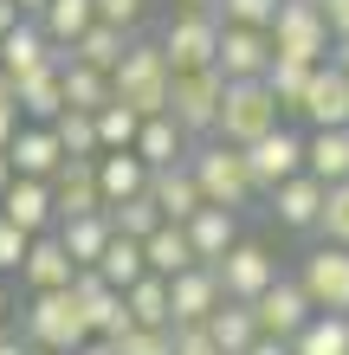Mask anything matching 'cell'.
I'll return each instance as SVG.
<instances>
[{"instance_id":"cell-1","label":"cell","mask_w":349,"mask_h":355,"mask_svg":"<svg viewBox=\"0 0 349 355\" xmlns=\"http://www.w3.org/2000/svg\"><path fill=\"white\" fill-rule=\"evenodd\" d=\"M188 168L201 181V200H214V207L246 214V207L259 200V181H253V168H246V149H233V142H220V136H201L194 142V149H188Z\"/></svg>"},{"instance_id":"cell-2","label":"cell","mask_w":349,"mask_h":355,"mask_svg":"<svg viewBox=\"0 0 349 355\" xmlns=\"http://www.w3.org/2000/svg\"><path fill=\"white\" fill-rule=\"evenodd\" d=\"M19 336L33 349H58L71 355L78 343H91V323H85V304H78V291H26V317H19Z\"/></svg>"},{"instance_id":"cell-3","label":"cell","mask_w":349,"mask_h":355,"mask_svg":"<svg viewBox=\"0 0 349 355\" xmlns=\"http://www.w3.org/2000/svg\"><path fill=\"white\" fill-rule=\"evenodd\" d=\"M284 123V103L272 97L265 78H227V97H220V116H214V136L246 149V142H259L265 130H278Z\"/></svg>"},{"instance_id":"cell-4","label":"cell","mask_w":349,"mask_h":355,"mask_svg":"<svg viewBox=\"0 0 349 355\" xmlns=\"http://www.w3.org/2000/svg\"><path fill=\"white\" fill-rule=\"evenodd\" d=\"M110 85H117V97L130 103V110H142V116L169 110L175 65H169V52H162V39H130V52H123V65L110 71Z\"/></svg>"},{"instance_id":"cell-5","label":"cell","mask_w":349,"mask_h":355,"mask_svg":"<svg viewBox=\"0 0 349 355\" xmlns=\"http://www.w3.org/2000/svg\"><path fill=\"white\" fill-rule=\"evenodd\" d=\"M272 52L278 58H304V65H323L330 58V19H323L317 0H278L272 13Z\"/></svg>"},{"instance_id":"cell-6","label":"cell","mask_w":349,"mask_h":355,"mask_svg":"<svg viewBox=\"0 0 349 355\" xmlns=\"http://www.w3.org/2000/svg\"><path fill=\"white\" fill-rule=\"evenodd\" d=\"M220 97H227V78H220V65H194V71H175L169 85V116L188 130L194 142L214 136V116H220Z\"/></svg>"},{"instance_id":"cell-7","label":"cell","mask_w":349,"mask_h":355,"mask_svg":"<svg viewBox=\"0 0 349 355\" xmlns=\"http://www.w3.org/2000/svg\"><path fill=\"white\" fill-rule=\"evenodd\" d=\"M155 39H162V52H169L175 71L214 65V52H220V13H214V7H181Z\"/></svg>"},{"instance_id":"cell-8","label":"cell","mask_w":349,"mask_h":355,"mask_svg":"<svg viewBox=\"0 0 349 355\" xmlns=\"http://www.w3.org/2000/svg\"><path fill=\"white\" fill-rule=\"evenodd\" d=\"M298 284L317 310H349V245H337V239L311 245L298 265Z\"/></svg>"},{"instance_id":"cell-9","label":"cell","mask_w":349,"mask_h":355,"mask_svg":"<svg viewBox=\"0 0 349 355\" xmlns=\"http://www.w3.org/2000/svg\"><path fill=\"white\" fill-rule=\"evenodd\" d=\"M253 317H259V336H278V343H291L298 329L317 317V304L304 297V284H298V278H272V284H265L259 297H253Z\"/></svg>"},{"instance_id":"cell-10","label":"cell","mask_w":349,"mask_h":355,"mask_svg":"<svg viewBox=\"0 0 349 355\" xmlns=\"http://www.w3.org/2000/svg\"><path fill=\"white\" fill-rule=\"evenodd\" d=\"M246 168H253V181H259V194H272L278 181H291V175H304V136L298 130H265L259 142H246Z\"/></svg>"},{"instance_id":"cell-11","label":"cell","mask_w":349,"mask_h":355,"mask_svg":"<svg viewBox=\"0 0 349 355\" xmlns=\"http://www.w3.org/2000/svg\"><path fill=\"white\" fill-rule=\"evenodd\" d=\"M71 291H78V304H85V323H91V336H110V343H117L123 329H136L130 304H123V291H117V284H104V271H97V265H78Z\"/></svg>"},{"instance_id":"cell-12","label":"cell","mask_w":349,"mask_h":355,"mask_svg":"<svg viewBox=\"0 0 349 355\" xmlns=\"http://www.w3.org/2000/svg\"><path fill=\"white\" fill-rule=\"evenodd\" d=\"M214 271H220V284H227V297H239V304H253L265 284L278 278V259L265 252L259 239H233L227 252L214 259Z\"/></svg>"},{"instance_id":"cell-13","label":"cell","mask_w":349,"mask_h":355,"mask_svg":"<svg viewBox=\"0 0 349 355\" xmlns=\"http://www.w3.org/2000/svg\"><path fill=\"white\" fill-rule=\"evenodd\" d=\"M298 116L311 123V130H349V71H337L330 58H323L311 71V85H304Z\"/></svg>"},{"instance_id":"cell-14","label":"cell","mask_w":349,"mask_h":355,"mask_svg":"<svg viewBox=\"0 0 349 355\" xmlns=\"http://www.w3.org/2000/svg\"><path fill=\"white\" fill-rule=\"evenodd\" d=\"M169 304H175V323H207L227 304V284H220L214 265H188V271L169 278Z\"/></svg>"},{"instance_id":"cell-15","label":"cell","mask_w":349,"mask_h":355,"mask_svg":"<svg viewBox=\"0 0 349 355\" xmlns=\"http://www.w3.org/2000/svg\"><path fill=\"white\" fill-rule=\"evenodd\" d=\"M214 65H220V78H265V65H272V33L265 26H227L220 19Z\"/></svg>"},{"instance_id":"cell-16","label":"cell","mask_w":349,"mask_h":355,"mask_svg":"<svg viewBox=\"0 0 349 355\" xmlns=\"http://www.w3.org/2000/svg\"><path fill=\"white\" fill-rule=\"evenodd\" d=\"M323 194H330V187H323L311 168H304V175H291V181H278L265 200H272L278 226H291V233H317V220H323Z\"/></svg>"},{"instance_id":"cell-17","label":"cell","mask_w":349,"mask_h":355,"mask_svg":"<svg viewBox=\"0 0 349 355\" xmlns=\"http://www.w3.org/2000/svg\"><path fill=\"white\" fill-rule=\"evenodd\" d=\"M71 278H78V259L65 252L58 226H52V233H33V245H26V265H19V284H26V291H65Z\"/></svg>"},{"instance_id":"cell-18","label":"cell","mask_w":349,"mask_h":355,"mask_svg":"<svg viewBox=\"0 0 349 355\" xmlns=\"http://www.w3.org/2000/svg\"><path fill=\"white\" fill-rule=\"evenodd\" d=\"M7 155H13V175H39V181H52L58 168H65V142H58L52 123H19Z\"/></svg>"},{"instance_id":"cell-19","label":"cell","mask_w":349,"mask_h":355,"mask_svg":"<svg viewBox=\"0 0 349 355\" xmlns=\"http://www.w3.org/2000/svg\"><path fill=\"white\" fill-rule=\"evenodd\" d=\"M0 214H7L13 226H26V233H52V226H58L52 181H39V175H13V187L0 194Z\"/></svg>"},{"instance_id":"cell-20","label":"cell","mask_w":349,"mask_h":355,"mask_svg":"<svg viewBox=\"0 0 349 355\" xmlns=\"http://www.w3.org/2000/svg\"><path fill=\"white\" fill-rule=\"evenodd\" d=\"M52 207H58V220L104 207V194H97V155H65V168L52 175Z\"/></svg>"},{"instance_id":"cell-21","label":"cell","mask_w":349,"mask_h":355,"mask_svg":"<svg viewBox=\"0 0 349 355\" xmlns=\"http://www.w3.org/2000/svg\"><path fill=\"white\" fill-rule=\"evenodd\" d=\"M13 97H19V116H26V123H52L58 110H65V78H58V58L19 71V78H13Z\"/></svg>"},{"instance_id":"cell-22","label":"cell","mask_w":349,"mask_h":355,"mask_svg":"<svg viewBox=\"0 0 349 355\" xmlns=\"http://www.w3.org/2000/svg\"><path fill=\"white\" fill-rule=\"evenodd\" d=\"M181 226H188V245H194V259H201V265H214V259L239 239V214H233V207H214V200H201Z\"/></svg>"},{"instance_id":"cell-23","label":"cell","mask_w":349,"mask_h":355,"mask_svg":"<svg viewBox=\"0 0 349 355\" xmlns=\"http://www.w3.org/2000/svg\"><path fill=\"white\" fill-rule=\"evenodd\" d=\"M97 194H104V207L149 194V162H142L136 149H104L97 155Z\"/></svg>"},{"instance_id":"cell-24","label":"cell","mask_w":349,"mask_h":355,"mask_svg":"<svg viewBox=\"0 0 349 355\" xmlns=\"http://www.w3.org/2000/svg\"><path fill=\"white\" fill-rule=\"evenodd\" d=\"M194 149V136L181 130V123L169 110H155V116H142V130H136V155L149 162V168H169V162H188Z\"/></svg>"},{"instance_id":"cell-25","label":"cell","mask_w":349,"mask_h":355,"mask_svg":"<svg viewBox=\"0 0 349 355\" xmlns=\"http://www.w3.org/2000/svg\"><path fill=\"white\" fill-rule=\"evenodd\" d=\"M46 58H58V46L46 39V26L26 13L19 26H7L0 33V71L7 78H19V71H33V65H46Z\"/></svg>"},{"instance_id":"cell-26","label":"cell","mask_w":349,"mask_h":355,"mask_svg":"<svg viewBox=\"0 0 349 355\" xmlns=\"http://www.w3.org/2000/svg\"><path fill=\"white\" fill-rule=\"evenodd\" d=\"M58 78H65V110H91L97 116L117 97L110 71H97V65H85V58H71V52H58Z\"/></svg>"},{"instance_id":"cell-27","label":"cell","mask_w":349,"mask_h":355,"mask_svg":"<svg viewBox=\"0 0 349 355\" xmlns=\"http://www.w3.org/2000/svg\"><path fill=\"white\" fill-rule=\"evenodd\" d=\"M149 200L162 207V220H188L201 207V181L188 162H169V168H149Z\"/></svg>"},{"instance_id":"cell-28","label":"cell","mask_w":349,"mask_h":355,"mask_svg":"<svg viewBox=\"0 0 349 355\" xmlns=\"http://www.w3.org/2000/svg\"><path fill=\"white\" fill-rule=\"evenodd\" d=\"M130 39H136V33H123V26H110V19H91V26L78 33L71 46H58V52H71V58H85V65H97V71H117V65H123V52H130Z\"/></svg>"},{"instance_id":"cell-29","label":"cell","mask_w":349,"mask_h":355,"mask_svg":"<svg viewBox=\"0 0 349 355\" xmlns=\"http://www.w3.org/2000/svg\"><path fill=\"white\" fill-rule=\"evenodd\" d=\"M110 214L97 207V214H71V220H58V239H65V252L78 259V265H97L104 259V245H110Z\"/></svg>"},{"instance_id":"cell-30","label":"cell","mask_w":349,"mask_h":355,"mask_svg":"<svg viewBox=\"0 0 349 355\" xmlns=\"http://www.w3.org/2000/svg\"><path fill=\"white\" fill-rule=\"evenodd\" d=\"M142 259H149V271H162V278H175V271L201 265V259H194V245H188V226H181V220H162L155 233L142 239Z\"/></svg>"},{"instance_id":"cell-31","label":"cell","mask_w":349,"mask_h":355,"mask_svg":"<svg viewBox=\"0 0 349 355\" xmlns=\"http://www.w3.org/2000/svg\"><path fill=\"white\" fill-rule=\"evenodd\" d=\"M304 168H311L323 187L349 181V130H311L304 136Z\"/></svg>"},{"instance_id":"cell-32","label":"cell","mask_w":349,"mask_h":355,"mask_svg":"<svg viewBox=\"0 0 349 355\" xmlns=\"http://www.w3.org/2000/svg\"><path fill=\"white\" fill-rule=\"evenodd\" d=\"M123 304H130V317H136V323H149V329H175V304H169V278H162V271H142V278L123 291Z\"/></svg>"},{"instance_id":"cell-33","label":"cell","mask_w":349,"mask_h":355,"mask_svg":"<svg viewBox=\"0 0 349 355\" xmlns=\"http://www.w3.org/2000/svg\"><path fill=\"white\" fill-rule=\"evenodd\" d=\"M291 355H349V310H317L291 336Z\"/></svg>"},{"instance_id":"cell-34","label":"cell","mask_w":349,"mask_h":355,"mask_svg":"<svg viewBox=\"0 0 349 355\" xmlns=\"http://www.w3.org/2000/svg\"><path fill=\"white\" fill-rule=\"evenodd\" d=\"M207 336H214L220 349H227V355H246V349L259 343V317H253V304L227 297V304H220L214 317H207Z\"/></svg>"},{"instance_id":"cell-35","label":"cell","mask_w":349,"mask_h":355,"mask_svg":"<svg viewBox=\"0 0 349 355\" xmlns=\"http://www.w3.org/2000/svg\"><path fill=\"white\" fill-rule=\"evenodd\" d=\"M33 19L46 26V39H52V46H71V39L97 19V0H46V7H39Z\"/></svg>"},{"instance_id":"cell-36","label":"cell","mask_w":349,"mask_h":355,"mask_svg":"<svg viewBox=\"0 0 349 355\" xmlns=\"http://www.w3.org/2000/svg\"><path fill=\"white\" fill-rule=\"evenodd\" d=\"M97 271H104V284L130 291V284L142 278V271H149V259H142V239H130V233H110L104 259H97Z\"/></svg>"},{"instance_id":"cell-37","label":"cell","mask_w":349,"mask_h":355,"mask_svg":"<svg viewBox=\"0 0 349 355\" xmlns=\"http://www.w3.org/2000/svg\"><path fill=\"white\" fill-rule=\"evenodd\" d=\"M311 71H317V65H304V58H278V52H272L265 85H272V97L284 103V110H298V103H304V85H311Z\"/></svg>"},{"instance_id":"cell-38","label":"cell","mask_w":349,"mask_h":355,"mask_svg":"<svg viewBox=\"0 0 349 355\" xmlns=\"http://www.w3.org/2000/svg\"><path fill=\"white\" fill-rule=\"evenodd\" d=\"M136 130H142V110H130L123 97H110L104 110H97V142H104V149H136Z\"/></svg>"},{"instance_id":"cell-39","label":"cell","mask_w":349,"mask_h":355,"mask_svg":"<svg viewBox=\"0 0 349 355\" xmlns=\"http://www.w3.org/2000/svg\"><path fill=\"white\" fill-rule=\"evenodd\" d=\"M52 130H58V142H65V155H104V142H97V116H91V110H58Z\"/></svg>"},{"instance_id":"cell-40","label":"cell","mask_w":349,"mask_h":355,"mask_svg":"<svg viewBox=\"0 0 349 355\" xmlns=\"http://www.w3.org/2000/svg\"><path fill=\"white\" fill-rule=\"evenodd\" d=\"M110 214V226L117 233H130V239H149L155 226H162V207L149 200V194H136V200H117V207H104Z\"/></svg>"},{"instance_id":"cell-41","label":"cell","mask_w":349,"mask_h":355,"mask_svg":"<svg viewBox=\"0 0 349 355\" xmlns=\"http://www.w3.org/2000/svg\"><path fill=\"white\" fill-rule=\"evenodd\" d=\"M323 239L349 245V181H330V194H323V220H317Z\"/></svg>"},{"instance_id":"cell-42","label":"cell","mask_w":349,"mask_h":355,"mask_svg":"<svg viewBox=\"0 0 349 355\" xmlns=\"http://www.w3.org/2000/svg\"><path fill=\"white\" fill-rule=\"evenodd\" d=\"M123 355H175V329H149V323H136V329H123L117 336Z\"/></svg>"},{"instance_id":"cell-43","label":"cell","mask_w":349,"mask_h":355,"mask_svg":"<svg viewBox=\"0 0 349 355\" xmlns=\"http://www.w3.org/2000/svg\"><path fill=\"white\" fill-rule=\"evenodd\" d=\"M227 26H272V13H278V0H220L214 7Z\"/></svg>"},{"instance_id":"cell-44","label":"cell","mask_w":349,"mask_h":355,"mask_svg":"<svg viewBox=\"0 0 349 355\" xmlns=\"http://www.w3.org/2000/svg\"><path fill=\"white\" fill-rule=\"evenodd\" d=\"M26 245H33V233L0 214V271H7V278H19V265H26Z\"/></svg>"},{"instance_id":"cell-45","label":"cell","mask_w":349,"mask_h":355,"mask_svg":"<svg viewBox=\"0 0 349 355\" xmlns=\"http://www.w3.org/2000/svg\"><path fill=\"white\" fill-rule=\"evenodd\" d=\"M175 355H227V349L207 336V323H175Z\"/></svg>"},{"instance_id":"cell-46","label":"cell","mask_w":349,"mask_h":355,"mask_svg":"<svg viewBox=\"0 0 349 355\" xmlns=\"http://www.w3.org/2000/svg\"><path fill=\"white\" fill-rule=\"evenodd\" d=\"M142 13H149V0H97V19H110V26H123V33H136Z\"/></svg>"},{"instance_id":"cell-47","label":"cell","mask_w":349,"mask_h":355,"mask_svg":"<svg viewBox=\"0 0 349 355\" xmlns=\"http://www.w3.org/2000/svg\"><path fill=\"white\" fill-rule=\"evenodd\" d=\"M19 123H26V116H19V97H13V78L0 71V149H7V142H13V130H19Z\"/></svg>"},{"instance_id":"cell-48","label":"cell","mask_w":349,"mask_h":355,"mask_svg":"<svg viewBox=\"0 0 349 355\" xmlns=\"http://www.w3.org/2000/svg\"><path fill=\"white\" fill-rule=\"evenodd\" d=\"M323 19H330V39H349V0H317Z\"/></svg>"},{"instance_id":"cell-49","label":"cell","mask_w":349,"mask_h":355,"mask_svg":"<svg viewBox=\"0 0 349 355\" xmlns=\"http://www.w3.org/2000/svg\"><path fill=\"white\" fill-rule=\"evenodd\" d=\"M7 323H13V278L0 271V329H7Z\"/></svg>"},{"instance_id":"cell-50","label":"cell","mask_w":349,"mask_h":355,"mask_svg":"<svg viewBox=\"0 0 349 355\" xmlns=\"http://www.w3.org/2000/svg\"><path fill=\"white\" fill-rule=\"evenodd\" d=\"M71 355H123V349H117V343H110V336H91V343H78V349H71Z\"/></svg>"},{"instance_id":"cell-51","label":"cell","mask_w":349,"mask_h":355,"mask_svg":"<svg viewBox=\"0 0 349 355\" xmlns=\"http://www.w3.org/2000/svg\"><path fill=\"white\" fill-rule=\"evenodd\" d=\"M26 349H33V343L19 336V329H0V355H26Z\"/></svg>"},{"instance_id":"cell-52","label":"cell","mask_w":349,"mask_h":355,"mask_svg":"<svg viewBox=\"0 0 349 355\" xmlns=\"http://www.w3.org/2000/svg\"><path fill=\"white\" fill-rule=\"evenodd\" d=\"M246 355H291V343H278V336H259V343L246 349Z\"/></svg>"},{"instance_id":"cell-53","label":"cell","mask_w":349,"mask_h":355,"mask_svg":"<svg viewBox=\"0 0 349 355\" xmlns=\"http://www.w3.org/2000/svg\"><path fill=\"white\" fill-rule=\"evenodd\" d=\"M19 19H26V13H19V0H0V33H7V26H19Z\"/></svg>"},{"instance_id":"cell-54","label":"cell","mask_w":349,"mask_h":355,"mask_svg":"<svg viewBox=\"0 0 349 355\" xmlns=\"http://www.w3.org/2000/svg\"><path fill=\"white\" fill-rule=\"evenodd\" d=\"M330 65H337V71H349V39H330Z\"/></svg>"},{"instance_id":"cell-55","label":"cell","mask_w":349,"mask_h":355,"mask_svg":"<svg viewBox=\"0 0 349 355\" xmlns=\"http://www.w3.org/2000/svg\"><path fill=\"white\" fill-rule=\"evenodd\" d=\"M7 187H13V155L0 149V194H7Z\"/></svg>"},{"instance_id":"cell-56","label":"cell","mask_w":349,"mask_h":355,"mask_svg":"<svg viewBox=\"0 0 349 355\" xmlns=\"http://www.w3.org/2000/svg\"><path fill=\"white\" fill-rule=\"evenodd\" d=\"M39 7H46V0H19V13H39Z\"/></svg>"},{"instance_id":"cell-57","label":"cell","mask_w":349,"mask_h":355,"mask_svg":"<svg viewBox=\"0 0 349 355\" xmlns=\"http://www.w3.org/2000/svg\"><path fill=\"white\" fill-rule=\"evenodd\" d=\"M181 7H220V0H181Z\"/></svg>"},{"instance_id":"cell-58","label":"cell","mask_w":349,"mask_h":355,"mask_svg":"<svg viewBox=\"0 0 349 355\" xmlns=\"http://www.w3.org/2000/svg\"><path fill=\"white\" fill-rule=\"evenodd\" d=\"M26 355H58V349H26Z\"/></svg>"}]
</instances>
